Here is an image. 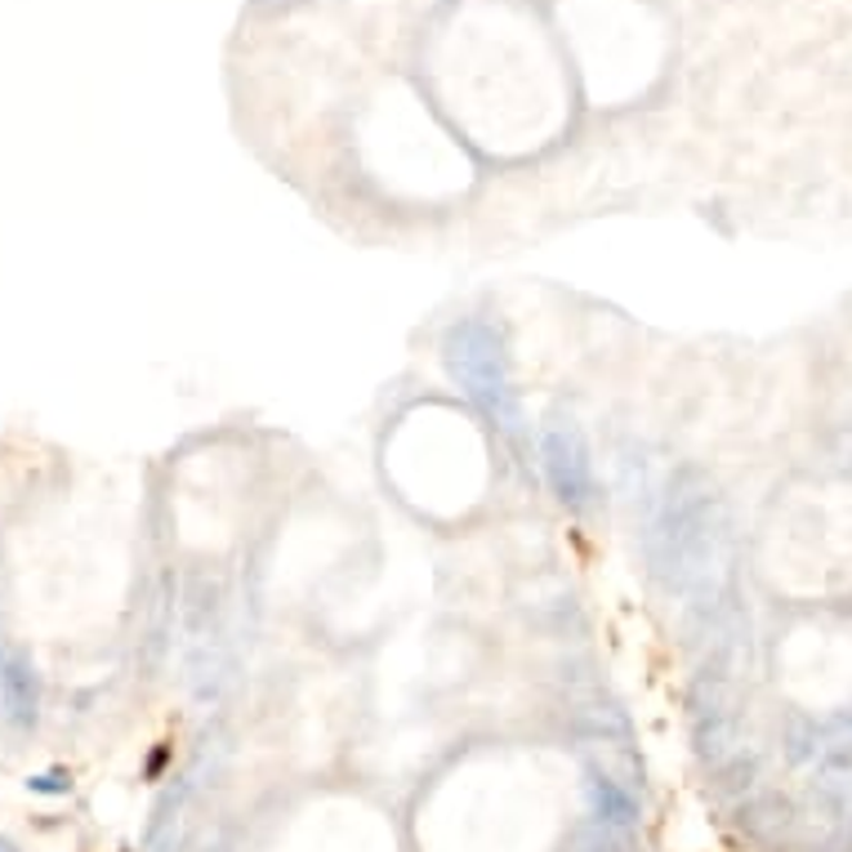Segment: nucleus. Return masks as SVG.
<instances>
[{
    "instance_id": "1",
    "label": "nucleus",
    "mask_w": 852,
    "mask_h": 852,
    "mask_svg": "<svg viewBox=\"0 0 852 852\" xmlns=\"http://www.w3.org/2000/svg\"><path fill=\"white\" fill-rule=\"evenodd\" d=\"M544 473L567 504H585L594 495V464L585 442L572 429H549L544 433Z\"/></svg>"
},
{
    "instance_id": "2",
    "label": "nucleus",
    "mask_w": 852,
    "mask_h": 852,
    "mask_svg": "<svg viewBox=\"0 0 852 852\" xmlns=\"http://www.w3.org/2000/svg\"><path fill=\"white\" fill-rule=\"evenodd\" d=\"M451 362H455V375H464L469 393H473V398H478L482 407L500 411V398H504V375H500V358H495L491 349H473V344H469V331H464V340L455 344Z\"/></svg>"
},
{
    "instance_id": "3",
    "label": "nucleus",
    "mask_w": 852,
    "mask_h": 852,
    "mask_svg": "<svg viewBox=\"0 0 852 852\" xmlns=\"http://www.w3.org/2000/svg\"><path fill=\"white\" fill-rule=\"evenodd\" d=\"M0 696H6V710L14 723H32L37 683H32V670L23 665V656H6V665H0Z\"/></svg>"
},
{
    "instance_id": "4",
    "label": "nucleus",
    "mask_w": 852,
    "mask_h": 852,
    "mask_svg": "<svg viewBox=\"0 0 852 852\" xmlns=\"http://www.w3.org/2000/svg\"><path fill=\"white\" fill-rule=\"evenodd\" d=\"M590 794H594V812L603 816V821H612V825H625L630 816H634V799L617 785V781H608V776H594L590 781Z\"/></svg>"
},
{
    "instance_id": "5",
    "label": "nucleus",
    "mask_w": 852,
    "mask_h": 852,
    "mask_svg": "<svg viewBox=\"0 0 852 852\" xmlns=\"http://www.w3.org/2000/svg\"><path fill=\"white\" fill-rule=\"evenodd\" d=\"M32 790H41V794H63V790H68V776H59V772L32 776Z\"/></svg>"
},
{
    "instance_id": "6",
    "label": "nucleus",
    "mask_w": 852,
    "mask_h": 852,
    "mask_svg": "<svg viewBox=\"0 0 852 852\" xmlns=\"http://www.w3.org/2000/svg\"><path fill=\"white\" fill-rule=\"evenodd\" d=\"M0 852H19V848H14L10 839H0Z\"/></svg>"
}]
</instances>
